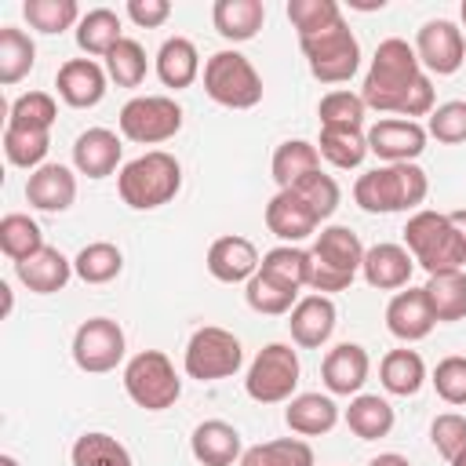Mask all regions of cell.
Masks as SVG:
<instances>
[{
  "mask_svg": "<svg viewBox=\"0 0 466 466\" xmlns=\"http://www.w3.org/2000/svg\"><path fill=\"white\" fill-rule=\"evenodd\" d=\"M360 98L375 113H397L400 120L430 116L433 113V84L419 66V55L408 40L390 36L375 47L368 66Z\"/></svg>",
  "mask_w": 466,
  "mask_h": 466,
  "instance_id": "cell-1",
  "label": "cell"
},
{
  "mask_svg": "<svg viewBox=\"0 0 466 466\" xmlns=\"http://www.w3.org/2000/svg\"><path fill=\"white\" fill-rule=\"evenodd\" d=\"M426 135H433V138L444 142V146L466 142V102H462V98H451V102L433 106L430 124H426Z\"/></svg>",
  "mask_w": 466,
  "mask_h": 466,
  "instance_id": "cell-49",
  "label": "cell"
},
{
  "mask_svg": "<svg viewBox=\"0 0 466 466\" xmlns=\"http://www.w3.org/2000/svg\"><path fill=\"white\" fill-rule=\"evenodd\" d=\"M211 22H215L218 36H226L233 44H244L262 29L266 7H262V0H215Z\"/></svg>",
  "mask_w": 466,
  "mask_h": 466,
  "instance_id": "cell-27",
  "label": "cell"
},
{
  "mask_svg": "<svg viewBox=\"0 0 466 466\" xmlns=\"http://www.w3.org/2000/svg\"><path fill=\"white\" fill-rule=\"evenodd\" d=\"M106 73L116 87H138L146 80V51L138 40L124 36L109 55H106Z\"/></svg>",
  "mask_w": 466,
  "mask_h": 466,
  "instance_id": "cell-46",
  "label": "cell"
},
{
  "mask_svg": "<svg viewBox=\"0 0 466 466\" xmlns=\"http://www.w3.org/2000/svg\"><path fill=\"white\" fill-rule=\"evenodd\" d=\"M430 441H433V448H437L448 462L459 459V455L466 451V415H459V411L437 415V419L430 422Z\"/></svg>",
  "mask_w": 466,
  "mask_h": 466,
  "instance_id": "cell-50",
  "label": "cell"
},
{
  "mask_svg": "<svg viewBox=\"0 0 466 466\" xmlns=\"http://www.w3.org/2000/svg\"><path fill=\"white\" fill-rule=\"evenodd\" d=\"M397 415L390 408V400H382L379 393H357L346 408V426L360 437V441H379L393 430Z\"/></svg>",
  "mask_w": 466,
  "mask_h": 466,
  "instance_id": "cell-32",
  "label": "cell"
},
{
  "mask_svg": "<svg viewBox=\"0 0 466 466\" xmlns=\"http://www.w3.org/2000/svg\"><path fill=\"white\" fill-rule=\"evenodd\" d=\"M266 226L273 237H280L284 244H299L306 240L320 222L309 211V204L295 193V189H277L273 200L266 204Z\"/></svg>",
  "mask_w": 466,
  "mask_h": 466,
  "instance_id": "cell-18",
  "label": "cell"
},
{
  "mask_svg": "<svg viewBox=\"0 0 466 466\" xmlns=\"http://www.w3.org/2000/svg\"><path fill=\"white\" fill-rule=\"evenodd\" d=\"M364 113H368L364 98L353 95V91H342V87L328 91L320 98V106H317L320 127H353V131H360L364 127Z\"/></svg>",
  "mask_w": 466,
  "mask_h": 466,
  "instance_id": "cell-47",
  "label": "cell"
},
{
  "mask_svg": "<svg viewBox=\"0 0 466 466\" xmlns=\"http://www.w3.org/2000/svg\"><path fill=\"white\" fill-rule=\"evenodd\" d=\"M15 277H18L29 291H36V295H55V291H62V288L69 284L73 262H69L58 248H47V244H44L33 258L15 262Z\"/></svg>",
  "mask_w": 466,
  "mask_h": 466,
  "instance_id": "cell-24",
  "label": "cell"
},
{
  "mask_svg": "<svg viewBox=\"0 0 466 466\" xmlns=\"http://www.w3.org/2000/svg\"><path fill=\"white\" fill-rule=\"evenodd\" d=\"M451 215V222L459 226V233H462V240H466V211H448Z\"/></svg>",
  "mask_w": 466,
  "mask_h": 466,
  "instance_id": "cell-54",
  "label": "cell"
},
{
  "mask_svg": "<svg viewBox=\"0 0 466 466\" xmlns=\"http://www.w3.org/2000/svg\"><path fill=\"white\" fill-rule=\"evenodd\" d=\"M55 116H58V106H55V98L47 91H25L7 109V124L11 127H25V131H51Z\"/></svg>",
  "mask_w": 466,
  "mask_h": 466,
  "instance_id": "cell-44",
  "label": "cell"
},
{
  "mask_svg": "<svg viewBox=\"0 0 466 466\" xmlns=\"http://www.w3.org/2000/svg\"><path fill=\"white\" fill-rule=\"evenodd\" d=\"M124 269V255L116 244L109 240H95V244H84L73 258V273L84 280V284H109L116 273Z\"/></svg>",
  "mask_w": 466,
  "mask_h": 466,
  "instance_id": "cell-36",
  "label": "cell"
},
{
  "mask_svg": "<svg viewBox=\"0 0 466 466\" xmlns=\"http://www.w3.org/2000/svg\"><path fill=\"white\" fill-rule=\"evenodd\" d=\"M459 15H462V25H466V0H462V7H459Z\"/></svg>",
  "mask_w": 466,
  "mask_h": 466,
  "instance_id": "cell-57",
  "label": "cell"
},
{
  "mask_svg": "<svg viewBox=\"0 0 466 466\" xmlns=\"http://www.w3.org/2000/svg\"><path fill=\"white\" fill-rule=\"evenodd\" d=\"M0 466H18V459L15 455H0Z\"/></svg>",
  "mask_w": 466,
  "mask_h": 466,
  "instance_id": "cell-55",
  "label": "cell"
},
{
  "mask_svg": "<svg viewBox=\"0 0 466 466\" xmlns=\"http://www.w3.org/2000/svg\"><path fill=\"white\" fill-rule=\"evenodd\" d=\"M422 291H426V302L437 324H451L466 317V269L433 273Z\"/></svg>",
  "mask_w": 466,
  "mask_h": 466,
  "instance_id": "cell-28",
  "label": "cell"
},
{
  "mask_svg": "<svg viewBox=\"0 0 466 466\" xmlns=\"http://www.w3.org/2000/svg\"><path fill=\"white\" fill-rule=\"evenodd\" d=\"M368 466H411L404 455H397V451H382V455H375Z\"/></svg>",
  "mask_w": 466,
  "mask_h": 466,
  "instance_id": "cell-53",
  "label": "cell"
},
{
  "mask_svg": "<svg viewBox=\"0 0 466 466\" xmlns=\"http://www.w3.org/2000/svg\"><path fill=\"white\" fill-rule=\"evenodd\" d=\"M299 353L284 342H269L255 353L251 368H248V379H244V390L251 400L258 404H280V400H291L295 386H299Z\"/></svg>",
  "mask_w": 466,
  "mask_h": 466,
  "instance_id": "cell-10",
  "label": "cell"
},
{
  "mask_svg": "<svg viewBox=\"0 0 466 466\" xmlns=\"http://www.w3.org/2000/svg\"><path fill=\"white\" fill-rule=\"evenodd\" d=\"M240 466H313V448L299 437H280L248 448L240 455Z\"/></svg>",
  "mask_w": 466,
  "mask_h": 466,
  "instance_id": "cell-40",
  "label": "cell"
},
{
  "mask_svg": "<svg viewBox=\"0 0 466 466\" xmlns=\"http://www.w3.org/2000/svg\"><path fill=\"white\" fill-rule=\"evenodd\" d=\"M306 204H309V211L317 215V222H324V218H331L335 215V208H339V182L331 178V175H324V171H313V175H306L299 186H291Z\"/></svg>",
  "mask_w": 466,
  "mask_h": 466,
  "instance_id": "cell-48",
  "label": "cell"
},
{
  "mask_svg": "<svg viewBox=\"0 0 466 466\" xmlns=\"http://www.w3.org/2000/svg\"><path fill=\"white\" fill-rule=\"evenodd\" d=\"M120 40H124V33H120V15L109 11V7H91V11L80 18V25H76V44H80V51H87V55H102V58H106Z\"/></svg>",
  "mask_w": 466,
  "mask_h": 466,
  "instance_id": "cell-34",
  "label": "cell"
},
{
  "mask_svg": "<svg viewBox=\"0 0 466 466\" xmlns=\"http://www.w3.org/2000/svg\"><path fill=\"white\" fill-rule=\"evenodd\" d=\"M426 193H430V178L419 164H382L364 171L353 186V200L371 215L411 211L426 200Z\"/></svg>",
  "mask_w": 466,
  "mask_h": 466,
  "instance_id": "cell-2",
  "label": "cell"
},
{
  "mask_svg": "<svg viewBox=\"0 0 466 466\" xmlns=\"http://www.w3.org/2000/svg\"><path fill=\"white\" fill-rule=\"evenodd\" d=\"M426 127L419 120L386 116L368 127V153H375L386 164H415V157L426 149Z\"/></svg>",
  "mask_w": 466,
  "mask_h": 466,
  "instance_id": "cell-14",
  "label": "cell"
},
{
  "mask_svg": "<svg viewBox=\"0 0 466 466\" xmlns=\"http://www.w3.org/2000/svg\"><path fill=\"white\" fill-rule=\"evenodd\" d=\"M269 171H273V182H277L280 189H291V186H299L306 175L320 171V153H317V146L306 142V138H288V142H280V146L273 149Z\"/></svg>",
  "mask_w": 466,
  "mask_h": 466,
  "instance_id": "cell-30",
  "label": "cell"
},
{
  "mask_svg": "<svg viewBox=\"0 0 466 466\" xmlns=\"http://www.w3.org/2000/svg\"><path fill=\"white\" fill-rule=\"evenodd\" d=\"M116 189L120 200L135 211H153L167 200H175V193L182 189V167L171 153L164 149H149L135 160H127L116 175Z\"/></svg>",
  "mask_w": 466,
  "mask_h": 466,
  "instance_id": "cell-4",
  "label": "cell"
},
{
  "mask_svg": "<svg viewBox=\"0 0 466 466\" xmlns=\"http://www.w3.org/2000/svg\"><path fill=\"white\" fill-rule=\"evenodd\" d=\"M317 153H320L331 167H339V171L360 167L364 157H368V135H364V131H353V127H320Z\"/></svg>",
  "mask_w": 466,
  "mask_h": 466,
  "instance_id": "cell-33",
  "label": "cell"
},
{
  "mask_svg": "<svg viewBox=\"0 0 466 466\" xmlns=\"http://www.w3.org/2000/svg\"><path fill=\"white\" fill-rule=\"evenodd\" d=\"M51 149V131H25V127H4V153L15 167H44V157Z\"/></svg>",
  "mask_w": 466,
  "mask_h": 466,
  "instance_id": "cell-42",
  "label": "cell"
},
{
  "mask_svg": "<svg viewBox=\"0 0 466 466\" xmlns=\"http://www.w3.org/2000/svg\"><path fill=\"white\" fill-rule=\"evenodd\" d=\"M335 302L328 295H306L295 302L291 317H288V328H291V339L302 346V350H320L331 331H335Z\"/></svg>",
  "mask_w": 466,
  "mask_h": 466,
  "instance_id": "cell-20",
  "label": "cell"
},
{
  "mask_svg": "<svg viewBox=\"0 0 466 466\" xmlns=\"http://www.w3.org/2000/svg\"><path fill=\"white\" fill-rule=\"evenodd\" d=\"M415 55H419V66H426L437 76L459 73V66L466 62L462 29L455 22H448V18H430L415 36Z\"/></svg>",
  "mask_w": 466,
  "mask_h": 466,
  "instance_id": "cell-13",
  "label": "cell"
},
{
  "mask_svg": "<svg viewBox=\"0 0 466 466\" xmlns=\"http://www.w3.org/2000/svg\"><path fill=\"white\" fill-rule=\"evenodd\" d=\"M244 364V350H240V339L226 328H197L189 346H186V357H182V368L189 379L197 382H215V379H229L237 375Z\"/></svg>",
  "mask_w": 466,
  "mask_h": 466,
  "instance_id": "cell-8",
  "label": "cell"
},
{
  "mask_svg": "<svg viewBox=\"0 0 466 466\" xmlns=\"http://www.w3.org/2000/svg\"><path fill=\"white\" fill-rule=\"evenodd\" d=\"M36 62V44L29 40V33L4 25L0 29V84H18Z\"/></svg>",
  "mask_w": 466,
  "mask_h": 466,
  "instance_id": "cell-38",
  "label": "cell"
},
{
  "mask_svg": "<svg viewBox=\"0 0 466 466\" xmlns=\"http://www.w3.org/2000/svg\"><path fill=\"white\" fill-rule=\"evenodd\" d=\"M120 135L138 142V146H157L178 135L182 127V106L167 95H138L131 102H124L120 116Z\"/></svg>",
  "mask_w": 466,
  "mask_h": 466,
  "instance_id": "cell-11",
  "label": "cell"
},
{
  "mask_svg": "<svg viewBox=\"0 0 466 466\" xmlns=\"http://www.w3.org/2000/svg\"><path fill=\"white\" fill-rule=\"evenodd\" d=\"M197 73H200V55H197L193 40L167 36L160 44V51H157V76L164 80V87L182 91V87H189L197 80Z\"/></svg>",
  "mask_w": 466,
  "mask_h": 466,
  "instance_id": "cell-29",
  "label": "cell"
},
{
  "mask_svg": "<svg viewBox=\"0 0 466 466\" xmlns=\"http://www.w3.org/2000/svg\"><path fill=\"white\" fill-rule=\"evenodd\" d=\"M171 15V4L167 0H127V18L142 29H157L164 25Z\"/></svg>",
  "mask_w": 466,
  "mask_h": 466,
  "instance_id": "cell-52",
  "label": "cell"
},
{
  "mask_svg": "<svg viewBox=\"0 0 466 466\" xmlns=\"http://www.w3.org/2000/svg\"><path fill=\"white\" fill-rule=\"evenodd\" d=\"M25 200L36 211H66L76 200V175L66 164H44L29 175Z\"/></svg>",
  "mask_w": 466,
  "mask_h": 466,
  "instance_id": "cell-22",
  "label": "cell"
},
{
  "mask_svg": "<svg viewBox=\"0 0 466 466\" xmlns=\"http://www.w3.org/2000/svg\"><path fill=\"white\" fill-rule=\"evenodd\" d=\"M368 371H371L368 350L357 342H339L335 350H328V357L320 364V379H324L328 393H335V397H357L360 386L368 382Z\"/></svg>",
  "mask_w": 466,
  "mask_h": 466,
  "instance_id": "cell-16",
  "label": "cell"
},
{
  "mask_svg": "<svg viewBox=\"0 0 466 466\" xmlns=\"http://www.w3.org/2000/svg\"><path fill=\"white\" fill-rule=\"evenodd\" d=\"M288 18H291L299 40H306V36H317V33L339 25L342 22V7L335 0H291L288 4Z\"/></svg>",
  "mask_w": 466,
  "mask_h": 466,
  "instance_id": "cell-43",
  "label": "cell"
},
{
  "mask_svg": "<svg viewBox=\"0 0 466 466\" xmlns=\"http://www.w3.org/2000/svg\"><path fill=\"white\" fill-rule=\"evenodd\" d=\"M451 466H466V451H462L459 459H451Z\"/></svg>",
  "mask_w": 466,
  "mask_h": 466,
  "instance_id": "cell-56",
  "label": "cell"
},
{
  "mask_svg": "<svg viewBox=\"0 0 466 466\" xmlns=\"http://www.w3.org/2000/svg\"><path fill=\"white\" fill-rule=\"evenodd\" d=\"M73 360L87 375L113 371L124 360V331L109 317H91L73 335Z\"/></svg>",
  "mask_w": 466,
  "mask_h": 466,
  "instance_id": "cell-12",
  "label": "cell"
},
{
  "mask_svg": "<svg viewBox=\"0 0 466 466\" xmlns=\"http://www.w3.org/2000/svg\"><path fill=\"white\" fill-rule=\"evenodd\" d=\"M284 422L291 433H302V437H320V433H331L335 422H339V404L324 393H299L288 400L284 408Z\"/></svg>",
  "mask_w": 466,
  "mask_h": 466,
  "instance_id": "cell-26",
  "label": "cell"
},
{
  "mask_svg": "<svg viewBox=\"0 0 466 466\" xmlns=\"http://www.w3.org/2000/svg\"><path fill=\"white\" fill-rule=\"evenodd\" d=\"M379 379L393 397H415L426 382V364L415 350H390L379 364Z\"/></svg>",
  "mask_w": 466,
  "mask_h": 466,
  "instance_id": "cell-31",
  "label": "cell"
},
{
  "mask_svg": "<svg viewBox=\"0 0 466 466\" xmlns=\"http://www.w3.org/2000/svg\"><path fill=\"white\" fill-rule=\"evenodd\" d=\"M258 269H262L266 277H273V280H280V284H288V288L299 291V288H309L313 258H309V251H302L299 244H280V248H273V251L262 255Z\"/></svg>",
  "mask_w": 466,
  "mask_h": 466,
  "instance_id": "cell-35",
  "label": "cell"
},
{
  "mask_svg": "<svg viewBox=\"0 0 466 466\" xmlns=\"http://www.w3.org/2000/svg\"><path fill=\"white\" fill-rule=\"evenodd\" d=\"M120 153H124V146H120L116 131H109V127H87V131H80L76 142H73V164H76V171L87 175V178H106V175H113L116 164H120Z\"/></svg>",
  "mask_w": 466,
  "mask_h": 466,
  "instance_id": "cell-21",
  "label": "cell"
},
{
  "mask_svg": "<svg viewBox=\"0 0 466 466\" xmlns=\"http://www.w3.org/2000/svg\"><path fill=\"white\" fill-rule=\"evenodd\" d=\"M40 248H44V233H40V226H36L29 215L11 211V215L0 218V251H4L11 262L33 258Z\"/></svg>",
  "mask_w": 466,
  "mask_h": 466,
  "instance_id": "cell-37",
  "label": "cell"
},
{
  "mask_svg": "<svg viewBox=\"0 0 466 466\" xmlns=\"http://www.w3.org/2000/svg\"><path fill=\"white\" fill-rule=\"evenodd\" d=\"M124 390L127 397L146 411H164L178 400L182 379L175 375V364L160 350H142L124 368Z\"/></svg>",
  "mask_w": 466,
  "mask_h": 466,
  "instance_id": "cell-7",
  "label": "cell"
},
{
  "mask_svg": "<svg viewBox=\"0 0 466 466\" xmlns=\"http://www.w3.org/2000/svg\"><path fill=\"white\" fill-rule=\"evenodd\" d=\"M299 47L306 55L309 73L320 84H346L360 66V44H357V36H353V29L346 22L324 29L317 36L299 40Z\"/></svg>",
  "mask_w": 466,
  "mask_h": 466,
  "instance_id": "cell-9",
  "label": "cell"
},
{
  "mask_svg": "<svg viewBox=\"0 0 466 466\" xmlns=\"http://www.w3.org/2000/svg\"><path fill=\"white\" fill-rule=\"evenodd\" d=\"M204 91L226 109H251L262 102V76L240 51H215L204 62Z\"/></svg>",
  "mask_w": 466,
  "mask_h": 466,
  "instance_id": "cell-6",
  "label": "cell"
},
{
  "mask_svg": "<svg viewBox=\"0 0 466 466\" xmlns=\"http://www.w3.org/2000/svg\"><path fill=\"white\" fill-rule=\"evenodd\" d=\"M258 251L248 237H218L211 248H208V273L222 284H248L255 273H258Z\"/></svg>",
  "mask_w": 466,
  "mask_h": 466,
  "instance_id": "cell-17",
  "label": "cell"
},
{
  "mask_svg": "<svg viewBox=\"0 0 466 466\" xmlns=\"http://www.w3.org/2000/svg\"><path fill=\"white\" fill-rule=\"evenodd\" d=\"M73 466H131V451L109 433H84L73 444Z\"/></svg>",
  "mask_w": 466,
  "mask_h": 466,
  "instance_id": "cell-41",
  "label": "cell"
},
{
  "mask_svg": "<svg viewBox=\"0 0 466 466\" xmlns=\"http://www.w3.org/2000/svg\"><path fill=\"white\" fill-rule=\"evenodd\" d=\"M364 244L350 226H328L317 233V244L309 251L313 258V273H309V288L317 295L324 291H346L353 284V277L364 266Z\"/></svg>",
  "mask_w": 466,
  "mask_h": 466,
  "instance_id": "cell-5",
  "label": "cell"
},
{
  "mask_svg": "<svg viewBox=\"0 0 466 466\" xmlns=\"http://www.w3.org/2000/svg\"><path fill=\"white\" fill-rule=\"evenodd\" d=\"M404 248L411 251L415 266H422L430 277L466 269V240L444 211H415L404 226Z\"/></svg>",
  "mask_w": 466,
  "mask_h": 466,
  "instance_id": "cell-3",
  "label": "cell"
},
{
  "mask_svg": "<svg viewBox=\"0 0 466 466\" xmlns=\"http://www.w3.org/2000/svg\"><path fill=\"white\" fill-rule=\"evenodd\" d=\"M433 313H430V302H426V291L422 288H408V291H397L386 306V328L393 339L400 342H419L433 331Z\"/></svg>",
  "mask_w": 466,
  "mask_h": 466,
  "instance_id": "cell-19",
  "label": "cell"
},
{
  "mask_svg": "<svg viewBox=\"0 0 466 466\" xmlns=\"http://www.w3.org/2000/svg\"><path fill=\"white\" fill-rule=\"evenodd\" d=\"M411 269H415V258L408 248L400 244H375L364 251V280L379 291H393V288H408L411 280Z\"/></svg>",
  "mask_w": 466,
  "mask_h": 466,
  "instance_id": "cell-23",
  "label": "cell"
},
{
  "mask_svg": "<svg viewBox=\"0 0 466 466\" xmlns=\"http://www.w3.org/2000/svg\"><path fill=\"white\" fill-rule=\"evenodd\" d=\"M22 15L40 33H62L69 25H80V18H84L76 0H25Z\"/></svg>",
  "mask_w": 466,
  "mask_h": 466,
  "instance_id": "cell-45",
  "label": "cell"
},
{
  "mask_svg": "<svg viewBox=\"0 0 466 466\" xmlns=\"http://www.w3.org/2000/svg\"><path fill=\"white\" fill-rule=\"evenodd\" d=\"M189 448H193V459L200 466H233L244 455L240 451V433L222 419L200 422L189 437Z\"/></svg>",
  "mask_w": 466,
  "mask_h": 466,
  "instance_id": "cell-25",
  "label": "cell"
},
{
  "mask_svg": "<svg viewBox=\"0 0 466 466\" xmlns=\"http://www.w3.org/2000/svg\"><path fill=\"white\" fill-rule=\"evenodd\" d=\"M430 382L444 404H466V357L455 353V357L437 360Z\"/></svg>",
  "mask_w": 466,
  "mask_h": 466,
  "instance_id": "cell-51",
  "label": "cell"
},
{
  "mask_svg": "<svg viewBox=\"0 0 466 466\" xmlns=\"http://www.w3.org/2000/svg\"><path fill=\"white\" fill-rule=\"evenodd\" d=\"M244 299H248V306H251L255 313L280 317V313H291V309H295L299 291L288 288V284H280V280H273V277H266V273L258 269V273L244 284Z\"/></svg>",
  "mask_w": 466,
  "mask_h": 466,
  "instance_id": "cell-39",
  "label": "cell"
},
{
  "mask_svg": "<svg viewBox=\"0 0 466 466\" xmlns=\"http://www.w3.org/2000/svg\"><path fill=\"white\" fill-rule=\"evenodd\" d=\"M106 80L109 73L95 62V58H69L58 66V76H55V87H58V98L73 109H91L106 98Z\"/></svg>",
  "mask_w": 466,
  "mask_h": 466,
  "instance_id": "cell-15",
  "label": "cell"
}]
</instances>
